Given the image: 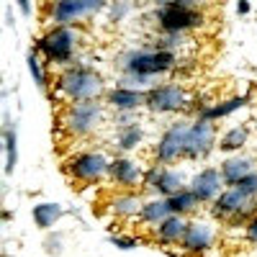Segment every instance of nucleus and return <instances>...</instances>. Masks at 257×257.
<instances>
[{
  "mask_svg": "<svg viewBox=\"0 0 257 257\" xmlns=\"http://www.w3.org/2000/svg\"><path fill=\"white\" fill-rule=\"evenodd\" d=\"M116 67L123 72L121 85H149L152 77H160L165 72H175L178 57L175 52H167L160 47H147V49H128L118 54Z\"/></svg>",
  "mask_w": 257,
  "mask_h": 257,
  "instance_id": "1",
  "label": "nucleus"
},
{
  "mask_svg": "<svg viewBox=\"0 0 257 257\" xmlns=\"http://www.w3.org/2000/svg\"><path fill=\"white\" fill-rule=\"evenodd\" d=\"M103 93H105L103 75L90 64L77 62L70 64V67H62V72L54 77L52 98H64L70 103H77V100H100Z\"/></svg>",
  "mask_w": 257,
  "mask_h": 257,
  "instance_id": "2",
  "label": "nucleus"
},
{
  "mask_svg": "<svg viewBox=\"0 0 257 257\" xmlns=\"http://www.w3.org/2000/svg\"><path fill=\"white\" fill-rule=\"evenodd\" d=\"M208 211L219 224L231 226V229H239V226L244 229L257 216V196H247L244 190L231 185V188H224L213 203H208Z\"/></svg>",
  "mask_w": 257,
  "mask_h": 257,
  "instance_id": "3",
  "label": "nucleus"
},
{
  "mask_svg": "<svg viewBox=\"0 0 257 257\" xmlns=\"http://www.w3.org/2000/svg\"><path fill=\"white\" fill-rule=\"evenodd\" d=\"M34 49L44 57L47 64H59V67H70L75 52H77V34L72 26H52L34 41Z\"/></svg>",
  "mask_w": 257,
  "mask_h": 257,
  "instance_id": "4",
  "label": "nucleus"
},
{
  "mask_svg": "<svg viewBox=\"0 0 257 257\" xmlns=\"http://www.w3.org/2000/svg\"><path fill=\"white\" fill-rule=\"evenodd\" d=\"M105 111L100 100H77L67 103V108L62 113V126L70 137H90L95 128L103 123Z\"/></svg>",
  "mask_w": 257,
  "mask_h": 257,
  "instance_id": "5",
  "label": "nucleus"
},
{
  "mask_svg": "<svg viewBox=\"0 0 257 257\" xmlns=\"http://www.w3.org/2000/svg\"><path fill=\"white\" fill-rule=\"evenodd\" d=\"M155 24L165 34H188L206 24V16L198 6H157Z\"/></svg>",
  "mask_w": 257,
  "mask_h": 257,
  "instance_id": "6",
  "label": "nucleus"
},
{
  "mask_svg": "<svg viewBox=\"0 0 257 257\" xmlns=\"http://www.w3.org/2000/svg\"><path fill=\"white\" fill-rule=\"evenodd\" d=\"M193 105V95L178 82H160L147 90L144 108L152 113H183Z\"/></svg>",
  "mask_w": 257,
  "mask_h": 257,
  "instance_id": "7",
  "label": "nucleus"
},
{
  "mask_svg": "<svg viewBox=\"0 0 257 257\" xmlns=\"http://www.w3.org/2000/svg\"><path fill=\"white\" fill-rule=\"evenodd\" d=\"M111 160L103 152H77L64 162V173H67L75 183H100L108 178Z\"/></svg>",
  "mask_w": 257,
  "mask_h": 257,
  "instance_id": "8",
  "label": "nucleus"
},
{
  "mask_svg": "<svg viewBox=\"0 0 257 257\" xmlns=\"http://www.w3.org/2000/svg\"><path fill=\"white\" fill-rule=\"evenodd\" d=\"M105 8V0H52L49 3V21L57 26L82 24Z\"/></svg>",
  "mask_w": 257,
  "mask_h": 257,
  "instance_id": "9",
  "label": "nucleus"
},
{
  "mask_svg": "<svg viewBox=\"0 0 257 257\" xmlns=\"http://www.w3.org/2000/svg\"><path fill=\"white\" fill-rule=\"evenodd\" d=\"M213 149H219L216 121H203V118L190 121L185 147H183V157L185 160H206Z\"/></svg>",
  "mask_w": 257,
  "mask_h": 257,
  "instance_id": "10",
  "label": "nucleus"
},
{
  "mask_svg": "<svg viewBox=\"0 0 257 257\" xmlns=\"http://www.w3.org/2000/svg\"><path fill=\"white\" fill-rule=\"evenodd\" d=\"M188 128H190L188 121H175L165 128L160 142L155 144V152H152L155 165H173V162L183 160V147H185Z\"/></svg>",
  "mask_w": 257,
  "mask_h": 257,
  "instance_id": "11",
  "label": "nucleus"
},
{
  "mask_svg": "<svg viewBox=\"0 0 257 257\" xmlns=\"http://www.w3.org/2000/svg\"><path fill=\"white\" fill-rule=\"evenodd\" d=\"M142 183H144V188L155 190L157 196H162V198H170V196H175L178 190L188 188L183 173H178V170L167 167V165H152V167H147Z\"/></svg>",
  "mask_w": 257,
  "mask_h": 257,
  "instance_id": "12",
  "label": "nucleus"
},
{
  "mask_svg": "<svg viewBox=\"0 0 257 257\" xmlns=\"http://www.w3.org/2000/svg\"><path fill=\"white\" fill-rule=\"evenodd\" d=\"M213 242H216V231H213V226H208L206 221H190L178 247L188 257H201V254H206L213 247Z\"/></svg>",
  "mask_w": 257,
  "mask_h": 257,
  "instance_id": "13",
  "label": "nucleus"
},
{
  "mask_svg": "<svg viewBox=\"0 0 257 257\" xmlns=\"http://www.w3.org/2000/svg\"><path fill=\"white\" fill-rule=\"evenodd\" d=\"M188 188L193 190V196H196L203 206L213 203V201H216V196L224 190L221 170L219 167H203V170H198V173L190 178Z\"/></svg>",
  "mask_w": 257,
  "mask_h": 257,
  "instance_id": "14",
  "label": "nucleus"
},
{
  "mask_svg": "<svg viewBox=\"0 0 257 257\" xmlns=\"http://www.w3.org/2000/svg\"><path fill=\"white\" fill-rule=\"evenodd\" d=\"M144 100H147V90L142 88H132V85H116L105 93V103L111 105L113 111H139L144 108Z\"/></svg>",
  "mask_w": 257,
  "mask_h": 257,
  "instance_id": "15",
  "label": "nucleus"
},
{
  "mask_svg": "<svg viewBox=\"0 0 257 257\" xmlns=\"http://www.w3.org/2000/svg\"><path fill=\"white\" fill-rule=\"evenodd\" d=\"M188 216H180V213H170L167 219H162L160 224L152 226V237L157 244L167 247V244H180L183 239V234L188 229Z\"/></svg>",
  "mask_w": 257,
  "mask_h": 257,
  "instance_id": "16",
  "label": "nucleus"
},
{
  "mask_svg": "<svg viewBox=\"0 0 257 257\" xmlns=\"http://www.w3.org/2000/svg\"><path fill=\"white\" fill-rule=\"evenodd\" d=\"M108 178L116 185H121L123 190H128V188H137L142 183L144 173L139 170V165L134 160H128V157H113L111 160V170H108Z\"/></svg>",
  "mask_w": 257,
  "mask_h": 257,
  "instance_id": "17",
  "label": "nucleus"
},
{
  "mask_svg": "<svg viewBox=\"0 0 257 257\" xmlns=\"http://www.w3.org/2000/svg\"><path fill=\"white\" fill-rule=\"evenodd\" d=\"M254 157L249 155H229L224 162H221V178H224V185L231 188V185H237L242 178H247L249 173H254Z\"/></svg>",
  "mask_w": 257,
  "mask_h": 257,
  "instance_id": "18",
  "label": "nucleus"
},
{
  "mask_svg": "<svg viewBox=\"0 0 257 257\" xmlns=\"http://www.w3.org/2000/svg\"><path fill=\"white\" fill-rule=\"evenodd\" d=\"M249 103V95H234V98H226L221 103H213V105H198L196 108V118H203V121H221L231 113H237L239 108Z\"/></svg>",
  "mask_w": 257,
  "mask_h": 257,
  "instance_id": "19",
  "label": "nucleus"
},
{
  "mask_svg": "<svg viewBox=\"0 0 257 257\" xmlns=\"http://www.w3.org/2000/svg\"><path fill=\"white\" fill-rule=\"evenodd\" d=\"M3 149H6V175H13L18 165V132L11 113L3 116Z\"/></svg>",
  "mask_w": 257,
  "mask_h": 257,
  "instance_id": "20",
  "label": "nucleus"
},
{
  "mask_svg": "<svg viewBox=\"0 0 257 257\" xmlns=\"http://www.w3.org/2000/svg\"><path fill=\"white\" fill-rule=\"evenodd\" d=\"M62 216H64V208H62L59 203H54V201H39V203L31 208V219H34V224H36L41 231L54 229V224H57Z\"/></svg>",
  "mask_w": 257,
  "mask_h": 257,
  "instance_id": "21",
  "label": "nucleus"
},
{
  "mask_svg": "<svg viewBox=\"0 0 257 257\" xmlns=\"http://www.w3.org/2000/svg\"><path fill=\"white\" fill-rule=\"evenodd\" d=\"M144 201L137 196V193H118V196H113L108 201V211L113 213L116 219H134L139 216Z\"/></svg>",
  "mask_w": 257,
  "mask_h": 257,
  "instance_id": "22",
  "label": "nucleus"
},
{
  "mask_svg": "<svg viewBox=\"0 0 257 257\" xmlns=\"http://www.w3.org/2000/svg\"><path fill=\"white\" fill-rule=\"evenodd\" d=\"M249 142V128L247 126H231L219 137V149L224 155H237Z\"/></svg>",
  "mask_w": 257,
  "mask_h": 257,
  "instance_id": "23",
  "label": "nucleus"
},
{
  "mask_svg": "<svg viewBox=\"0 0 257 257\" xmlns=\"http://www.w3.org/2000/svg\"><path fill=\"white\" fill-rule=\"evenodd\" d=\"M170 213H173V208H170V203H167V198H152V201H144V206H142V211H139V221L142 224H149V226H155V224H160L162 219H167Z\"/></svg>",
  "mask_w": 257,
  "mask_h": 257,
  "instance_id": "24",
  "label": "nucleus"
},
{
  "mask_svg": "<svg viewBox=\"0 0 257 257\" xmlns=\"http://www.w3.org/2000/svg\"><path fill=\"white\" fill-rule=\"evenodd\" d=\"M142 142H144L142 123L134 121V123L118 126V132H116V149H118V152H132V149H137Z\"/></svg>",
  "mask_w": 257,
  "mask_h": 257,
  "instance_id": "25",
  "label": "nucleus"
},
{
  "mask_svg": "<svg viewBox=\"0 0 257 257\" xmlns=\"http://www.w3.org/2000/svg\"><path fill=\"white\" fill-rule=\"evenodd\" d=\"M167 203H170V208H173V213H180V216H193L203 203L193 196V190L190 188H183V190H178L175 196H170L167 198Z\"/></svg>",
  "mask_w": 257,
  "mask_h": 257,
  "instance_id": "26",
  "label": "nucleus"
},
{
  "mask_svg": "<svg viewBox=\"0 0 257 257\" xmlns=\"http://www.w3.org/2000/svg\"><path fill=\"white\" fill-rule=\"evenodd\" d=\"M26 64H29V72H31V77H34V82H36V88H39V90H49L54 82H49V72H47L44 57H41L36 49H31V52L26 54Z\"/></svg>",
  "mask_w": 257,
  "mask_h": 257,
  "instance_id": "27",
  "label": "nucleus"
},
{
  "mask_svg": "<svg viewBox=\"0 0 257 257\" xmlns=\"http://www.w3.org/2000/svg\"><path fill=\"white\" fill-rule=\"evenodd\" d=\"M41 249H44L49 257H59L62 252H64V234H59V231H52L49 237L41 242Z\"/></svg>",
  "mask_w": 257,
  "mask_h": 257,
  "instance_id": "28",
  "label": "nucleus"
},
{
  "mask_svg": "<svg viewBox=\"0 0 257 257\" xmlns=\"http://www.w3.org/2000/svg\"><path fill=\"white\" fill-rule=\"evenodd\" d=\"M128 11H132V0H111V6H108V16L113 24L123 21L128 16Z\"/></svg>",
  "mask_w": 257,
  "mask_h": 257,
  "instance_id": "29",
  "label": "nucleus"
},
{
  "mask_svg": "<svg viewBox=\"0 0 257 257\" xmlns=\"http://www.w3.org/2000/svg\"><path fill=\"white\" fill-rule=\"evenodd\" d=\"M111 244L118 247V249H137L139 239L132 237V234H111Z\"/></svg>",
  "mask_w": 257,
  "mask_h": 257,
  "instance_id": "30",
  "label": "nucleus"
},
{
  "mask_svg": "<svg viewBox=\"0 0 257 257\" xmlns=\"http://www.w3.org/2000/svg\"><path fill=\"white\" fill-rule=\"evenodd\" d=\"M237 188L244 190L247 196H257V170H254V173H249L247 178H242V180L237 183Z\"/></svg>",
  "mask_w": 257,
  "mask_h": 257,
  "instance_id": "31",
  "label": "nucleus"
},
{
  "mask_svg": "<svg viewBox=\"0 0 257 257\" xmlns=\"http://www.w3.org/2000/svg\"><path fill=\"white\" fill-rule=\"evenodd\" d=\"M244 239H247V242H252V244H257V216L244 226Z\"/></svg>",
  "mask_w": 257,
  "mask_h": 257,
  "instance_id": "32",
  "label": "nucleus"
},
{
  "mask_svg": "<svg viewBox=\"0 0 257 257\" xmlns=\"http://www.w3.org/2000/svg\"><path fill=\"white\" fill-rule=\"evenodd\" d=\"M155 6H198V0H155Z\"/></svg>",
  "mask_w": 257,
  "mask_h": 257,
  "instance_id": "33",
  "label": "nucleus"
},
{
  "mask_svg": "<svg viewBox=\"0 0 257 257\" xmlns=\"http://www.w3.org/2000/svg\"><path fill=\"white\" fill-rule=\"evenodd\" d=\"M16 6L21 8L24 16H31V0H16Z\"/></svg>",
  "mask_w": 257,
  "mask_h": 257,
  "instance_id": "34",
  "label": "nucleus"
},
{
  "mask_svg": "<svg viewBox=\"0 0 257 257\" xmlns=\"http://www.w3.org/2000/svg\"><path fill=\"white\" fill-rule=\"evenodd\" d=\"M249 8H252V6H249V0H237V13H239V16H247Z\"/></svg>",
  "mask_w": 257,
  "mask_h": 257,
  "instance_id": "35",
  "label": "nucleus"
}]
</instances>
